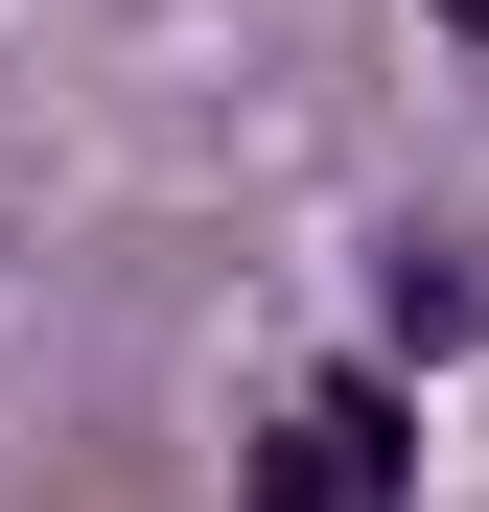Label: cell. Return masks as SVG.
Returning a JSON list of instances; mask_svg holds the SVG:
<instances>
[{"instance_id":"cell-1","label":"cell","mask_w":489,"mask_h":512,"mask_svg":"<svg viewBox=\"0 0 489 512\" xmlns=\"http://www.w3.org/2000/svg\"><path fill=\"white\" fill-rule=\"evenodd\" d=\"M257 512H420V396H280L257 419Z\"/></svg>"}]
</instances>
